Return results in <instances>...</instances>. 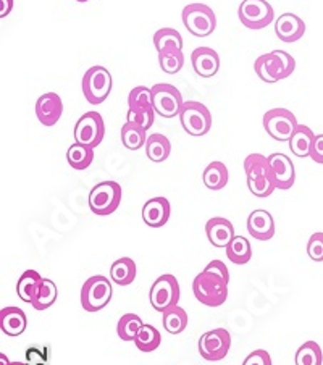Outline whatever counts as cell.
<instances>
[{"instance_id": "obj_1", "label": "cell", "mask_w": 323, "mask_h": 365, "mask_svg": "<svg viewBox=\"0 0 323 365\" xmlns=\"http://www.w3.org/2000/svg\"><path fill=\"white\" fill-rule=\"evenodd\" d=\"M254 70L264 83L273 84L291 76L296 70V60L288 52L273 51L260 56L254 63Z\"/></svg>"}, {"instance_id": "obj_2", "label": "cell", "mask_w": 323, "mask_h": 365, "mask_svg": "<svg viewBox=\"0 0 323 365\" xmlns=\"http://www.w3.org/2000/svg\"><path fill=\"white\" fill-rule=\"evenodd\" d=\"M194 296L207 307H220L227 302L228 283L215 273L202 270L193 282Z\"/></svg>"}, {"instance_id": "obj_3", "label": "cell", "mask_w": 323, "mask_h": 365, "mask_svg": "<svg viewBox=\"0 0 323 365\" xmlns=\"http://www.w3.org/2000/svg\"><path fill=\"white\" fill-rule=\"evenodd\" d=\"M121 186L117 181H102L89 192V209L99 217L112 215L121 202Z\"/></svg>"}, {"instance_id": "obj_4", "label": "cell", "mask_w": 323, "mask_h": 365, "mask_svg": "<svg viewBox=\"0 0 323 365\" xmlns=\"http://www.w3.org/2000/svg\"><path fill=\"white\" fill-rule=\"evenodd\" d=\"M112 84V75L106 66H91L83 76V94L91 106H99L111 96Z\"/></svg>"}, {"instance_id": "obj_5", "label": "cell", "mask_w": 323, "mask_h": 365, "mask_svg": "<svg viewBox=\"0 0 323 365\" xmlns=\"http://www.w3.org/2000/svg\"><path fill=\"white\" fill-rule=\"evenodd\" d=\"M113 288L111 279L102 275L88 278L81 288V306L86 312H99L112 301Z\"/></svg>"}, {"instance_id": "obj_6", "label": "cell", "mask_w": 323, "mask_h": 365, "mask_svg": "<svg viewBox=\"0 0 323 365\" xmlns=\"http://www.w3.org/2000/svg\"><path fill=\"white\" fill-rule=\"evenodd\" d=\"M183 24L196 38H207L217 28V16L205 4H190L183 9Z\"/></svg>"}, {"instance_id": "obj_7", "label": "cell", "mask_w": 323, "mask_h": 365, "mask_svg": "<svg viewBox=\"0 0 323 365\" xmlns=\"http://www.w3.org/2000/svg\"><path fill=\"white\" fill-rule=\"evenodd\" d=\"M178 117L183 130L191 136H205L212 128L210 110L198 101H186Z\"/></svg>"}, {"instance_id": "obj_8", "label": "cell", "mask_w": 323, "mask_h": 365, "mask_svg": "<svg viewBox=\"0 0 323 365\" xmlns=\"http://www.w3.org/2000/svg\"><path fill=\"white\" fill-rule=\"evenodd\" d=\"M152 106H154L155 113L160 115L162 118H175L180 115L185 101L178 89L173 84L158 83L152 86Z\"/></svg>"}, {"instance_id": "obj_9", "label": "cell", "mask_w": 323, "mask_h": 365, "mask_svg": "<svg viewBox=\"0 0 323 365\" xmlns=\"http://www.w3.org/2000/svg\"><path fill=\"white\" fill-rule=\"evenodd\" d=\"M297 126H299V123H297L296 115L288 108H272L264 115L265 131L275 141H289Z\"/></svg>"}, {"instance_id": "obj_10", "label": "cell", "mask_w": 323, "mask_h": 365, "mask_svg": "<svg viewBox=\"0 0 323 365\" xmlns=\"http://www.w3.org/2000/svg\"><path fill=\"white\" fill-rule=\"evenodd\" d=\"M149 299L152 307L157 312H165L167 309L178 306L180 302V283L173 275H162L158 277L154 284H152Z\"/></svg>"}, {"instance_id": "obj_11", "label": "cell", "mask_w": 323, "mask_h": 365, "mask_svg": "<svg viewBox=\"0 0 323 365\" xmlns=\"http://www.w3.org/2000/svg\"><path fill=\"white\" fill-rule=\"evenodd\" d=\"M240 21L249 29H262L275 18V11L267 0H242L240 9H237Z\"/></svg>"}, {"instance_id": "obj_12", "label": "cell", "mask_w": 323, "mask_h": 365, "mask_svg": "<svg viewBox=\"0 0 323 365\" xmlns=\"http://www.w3.org/2000/svg\"><path fill=\"white\" fill-rule=\"evenodd\" d=\"M199 354L209 362H218L227 357L231 348V334L225 328H215L204 333L199 339Z\"/></svg>"}, {"instance_id": "obj_13", "label": "cell", "mask_w": 323, "mask_h": 365, "mask_svg": "<svg viewBox=\"0 0 323 365\" xmlns=\"http://www.w3.org/2000/svg\"><path fill=\"white\" fill-rule=\"evenodd\" d=\"M106 136V123L101 113L88 112L78 120L75 126V141L88 145V148H97Z\"/></svg>"}, {"instance_id": "obj_14", "label": "cell", "mask_w": 323, "mask_h": 365, "mask_svg": "<svg viewBox=\"0 0 323 365\" xmlns=\"http://www.w3.org/2000/svg\"><path fill=\"white\" fill-rule=\"evenodd\" d=\"M268 162H270L272 167V176L273 181H275L277 190H291L292 185L296 181V170L294 163L291 162L288 155L284 154H272L268 155Z\"/></svg>"}, {"instance_id": "obj_15", "label": "cell", "mask_w": 323, "mask_h": 365, "mask_svg": "<svg viewBox=\"0 0 323 365\" xmlns=\"http://www.w3.org/2000/svg\"><path fill=\"white\" fill-rule=\"evenodd\" d=\"M63 113V102L62 97L57 93H46L42 94L38 102H36V115L41 125L53 126L58 123Z\"/></svg>"}, {"instance_id": "obj_16", "label": "cell", "mask_w": 323, "mask_h": 365, "mask_svg": "<svg viewBox=\"0 0 323 365\" xmlns=\"http://www.w3.org/2000/svg\"><path fill=\"white\" fill-rule=\"evenodd\" d=\"M193 68L200 78H212L220 70V57L210 47H198L191 53Z\"/></svg>"}, {"instance_id": "obj_17", "label": "cell", "mask_w": 323, "mask_h": 365, "mask_svg": "<svg viewBox=\"0 0 323 365\" xmlns=\"http://www.w3.org/2000/svg\"><path fill=\"white\" fill-rule=\"evenodd\" d=\"M275 33L280 41L292 44L306 34V23L294 14H283L275 23Z\"/></svg>"}, {"instance_id": "obj_18", "label": "cell", "mask_w": 323, "mask_h": 365, "mask_svg": "<svg viewBox=\"0 0 323 365\" xmlns=\"http://www.w3.org/2000/svg\"><path fill=\"white\" fill-rule=\"evenodd\" d=\"M205 235L212 246L227 249L235 238V227L227 218L213 217L205 223Z\"/></svg>"}, {"instance_id": "obj_19", "label": "cell", "mask_w": 323, "mask_h": 365, "mask_svg": "<svg viewBox=\"0 0 323 365\" xmlns=\"http://www.w3.org/2000/svg\"><path fill=\"white\" fill-rule=\"evenodd\" d=\"M170 214H172V205L165 197L149 199L143 207V220L150 228H162L167 225Z\"/></svg>"}, {"instance_id": "obj_20", "label": "cell", "mask_w": 323, "mask_h": 365, "mask_svg": "<svg viewBox=\"0 0 323 365\" xmlns=\"http://www.w3.org/2000/svg\"><path fill=\"white\" fill-rule=\"evenodd\" d=\"M247 231L252 238L259 241H268L275 236V222L267 210H254L247 217Z\"/></svg>"}, {"instance_id": "obj_21", "label": "cell", "mask_w": 323, "mask_h": 365, "mask_svg": "<svg viewBox=\"0 0 323 365\" xmlns=\"http://www.w3.org/2000/svg\"><path fill=\"white\" fill-rule=\"evenodd\" d=\"M28 327V319L20 307H4L0 310V328L9 336H20Z\"/></svg>"}, {"instance_id": "obj_22", "label": "cell", "mask_w": 323, "mask_h": 365, "mask_svg": "<svg viewBox=\"0 0 323 365\" xmlns=\"http://www.w3.org/2000/svg\"><path fill=\"white\" fill-rule=\"evenodd\" d=\"M314 139H315L314 131L306 125H299L296 128L294 135H292L288 141L289 149L296 157L306 159V157H310V149H312Z\"/></svg>"}, {"instance_id": "obj_23", "label": "cell", "mask_w": 323, "mask_h": 365, "mask_svg": "<svg viewBox=\"0 0 323 365\" xmlns=\"http://www.w3.org/2000/svg\"><path fill=\"white\" fill-rule=\"evenodd\" d=\"M42 279L44 278H42L36 270H26L23 273L16 283V294L20 296V299L23 302H34V297L41 288Z\"/></svg>"}, {"instance_id": "obj_24", "label": "cell", "mask_w": 323, "mask_h": 365, "mask_svg": "<svg viewBox=\"0 0 323 365\" xmlns=\"http://www.w3.org/2000/svg\"><path fill=\"white\" fill-rule=\"evenodd\" d=\"M230 175L228 168L223 162H212L207 165L202 173V181L207 190L220 191L228 185Z\"/></svg>"}, {"instance_id": "obj_25", "label": "cell", "mask_w": 323, "mask_h": 365, "mask_svg": "<svg viewBox=\"0 0 323 365\" xmlns=\"http://www.w3.org/2000/svg\"><path fill=\"white\" fill-rule=\"evenodd\" d=\"M138 275V267L130 257H121L115 260L111 267V278L118 286L131 284Z\"/></svg>"}, {"instance_id": "obj_26", "label": "cell", "mask_w": 323, "mask_h": 365, "mask_svg": "<svg viewBox=\"0 0 323 365\" xmlns=\"http://www.w3.org/2000/svg\"><path fill=\"white\" fill-rule=\"evenodd\" d=\"M170 152H172V144H170L167 136L155 133V135H150L148 138V143H145V155L149 157V160L155 163L165 162L170 157Z\"/></svg>"}, {"instance_id": "obj_27", "label": "cell", "mask_w": 323, "mask_h": 365, "mask_svg": "<svg viewBox=\"0 0 323 365\" xmlns=\"http://www.w3.org/2000/svg\"><path fill=\"white\" fill-rule=\"evenodd\" d=\"M154 46L158 53L183 51V38L175 28H162L154 34Z\"/></svg>"}, {"instance_id": "obj_28", "label": "cell", "mask_w": 323, "mask_h": 365, "mask_svg": "<svg viewBox=\"0 0 323 365\" xmlns=\"http://www.w3.org/2000/svg\"><path fill=\"white\" fill-rule=\"evenodd\" d=\"M121 143L126 149L139 150L148 143V130L136 123H131V121H126L121 128Z\"/></svg>"}, {"instance_id": "obj_29", "label": "cell", "mask_w": 323, "mask_h": 365, "mask_svg": "<svg viewBox=\"0 0 323 365\" xmlns=\"http://www.w3.org/2000/svg\"><path fill=\"white\" fill-rule=\"evenodd\" d=\"M245 172L247 180H257V178H268L273 180L272 176V167L270 162H268V157L262 154H251L246 157L245 160ZM275 182V181H273Z\"/></svg>"}, {"instance_id": "obj_30", "label": "cell", "mask_w": 323, "mask_h": 365, "mask_svg": "<svg viewBox=\"0 0 323 365\" xmlns=\"http://www.w3.org/2000/svg\"><path fill=\"white\" fill-rule=\"evenodd\" d=\"M227 257L236 265H245L252 257L251 242L245 236H235L227 246Z\"/></svg>"}, {"instance_id": "obj_31", "label": "cell", "mask_w": 323, "mask_h": 365, "mask_svg": "<svg viewBox=\"0 0 323 365\" xmlns=\"http://www.w3.org/2000/svg\"><path fill=\"white\" fill-rule=\"evenodd\" d=\"M66 160H68L71 168L86 170L94 160V149L79 143L71 144L68 152H66Z\"/></svg>"}, {"instance_id": "obj_32", "label": "cell", "mask_w": 323, "mask_h": 365, "mask_svg": "<svg viewBox=\"0 0 323 365\" xmlns=\"http://www.w3.org/2000/svg\"><path fill=\"white\" fill-rule=\"evenodd\" d=\"M162 322L163 328L170 334H180L186 330L188 327V314L186 310L180 306H173L162 312Z\"/></svg>"}, {"instance_id": "obj_33", "label": "cell", "mask_w": 323, "mask_h": 365, "mask_svg": "<svg viewBox=\"0 0 323 365\" xmlns=\"http://www.w3.org/2000/svg\"><path fill=\"white\" fill-rule=\"evenodd\" d=\"M57 297H58V289H57V284L52 282V279H47L44 278L41 283V288L38 291V294L34 297V302H33V307L36 310H46L48 307H52L53 304L57 302Z\"/></svg>"}, {"instance_id": "obj_34", "label": "cell", "mask_w": 323, "mask_h": 365, "mask_svg": "<svg viewBox=\"0 0 323 365\" xmlns=\"http://www.w3.org/2000/svg\"><path fill=\"white\" fill-rule=\"evenodd\" d=\"M162 343V334L160 331L152 325H143L141 331L138 333V336L134 338V344L141 352H152L155 351Z\"/></svg>"}, {"instance_id": "obj_35", "label": "cell", "mask_w": 323, "mask_h": 365, "mask_svg": "<svg viewBox=\"0 0 323 365\" xmlns=\"http://www.w3.org/2000/svg\"><path fill=\"white\" fill-rule=\"evenodd\" d=\"M143 320L136 314H125L123 317L118 320L117 325V333L120 339L123 341H134V338L138 336V333L141 331L143 328Z\"/></svg>"}, {"instance_id": "obj_36", "label": "cell", "mask_w": 323, "mask_h": 365, "mask_svg": "<svg viewBox=\"0 0 323 365\" xmlns=\"http://www.w3.org/2000/svg\"><path fill=\"white\" fill-rule=\"evenodd\" d=\"M323 354L317 341H306L296 352V365H322Z\"/></svg>"}, {"instance_id": "obj_37", "label": "cell", "mask_w": 323, "mask_h": 365, "mask_svg": "<svg viewBox=\"0 0 323 365\" xmlns=\"http://www.w3.org/2000/svg\"><path fill=\"white\" fill-rule=\"evenodd\" d=\"M158 65H160L162 71L167 73V75H176V73L181 71L183 65H185V56H183V51L158 53Z\"/></svg>"}, {"instance_id": "obj_38", "label": "cell", "mask_w": 323, "mask_h": 365, "mask_svg": "<svg viewBox=\"0 0 323 365\" xmlns=\"http://www.w3.org/2000/svg\"><path fill=\"white\" fill-rule=\"evenodd\" d=\"M128 107L130 108H154L152 106V89L145 86H136L128 96Z\"/></svg>"}, {"instance_id": "obj_39", "label": "cell", "mask_w": 323, "mask_h": 365, "mask_svg": "<svg viewBox=\"0 0 323 365\" xmlns=\"http://www.w3.org/2000/svg\"><path fill=\"white\" fill-rule=\"evenodd\" d=\"M154 108H134V110L133 108H128L126 121H131V123L143 126L144 130H149V128L154 125Z\"/></svg>"}, {"instance_id": "obj_40", "label": "cell", "mask_w": 323, "mask_h": 365, "mask_svg": "<svg viewBox=\"0 0 323 365\" xmlns=\"http://www.w3.org/2000/svg\"><path fill=\"white\" fill-rule=\"evenodd\" d=\"M247 187L255 197H260V199L272 196L273 191L277 190L275 182H273L272 178H268V176H265V178H257V180H247Z\"/></svg>"}, {"instance_id": "obj_41", "label": "cell", "mask_w": 323, "mask_h": 365, "mask_svg": "<svg viewBox=\"0 0 323 365\" xmlns=\"http://www.w3.org/2000/svg\"><path fill=\"white\" fill-rule=\"evenodd\" d=\"M307 254L314 262H323V233H314L307 242Z\"/></svg>"}, {"instance_id": "obj_42", "label": "cell", "mask_w": 323, "mask_h": 365, "mask_svg": "<svg viewBox=\"0 0 323 365\" xmlns=\"http://www.w3.org/2000/svg\"><path fill=\"white\" fill-rule=\"evenodd\" d=\"M47 361H48L47 349L38 348V346L28 348V351H26V365H47Z\"/></svg>"}, {"instance_id": "obj_43", "label": "cell", "mask_w": 323, "mask_h": 365, "mask_svg": "<svg viewBox=\"0 0 323 365\" xmlns=\"http://www.w3.org/2000/svg\"><path fill=\"white\" fill-rule=\"evenodd\" d=\"M242 365H272V357L265 349H255L246 357Z\"/></svg>"}, {"instance_id": "obj_44", "label": "cell", "mask_w": 323, "mask_h": 365, "mask_svg": "<svg viewBox=\"0 0 323 365\" xmlns=\"http://www.w3.org/2000/svg\"><path fill=\"white\" fill-rule=\"evenodd\" d=\"M204 270L210 272V273H215V275H218L220 278H223L225 282L230 283V272L227 269V264H223L222 260H212L210 264H207Z\"/></svg>"}, {"instance_id": "obj_45", "label": "cell", "mask_w": 323, "mask_h": 365, "mask_svg": "<svg viewBox=\"0 0 323 365\" xmlns=\"http://www.w3.org/2000/svg\"><path fill=\"white\" fill-rule=\"evenodd\" d=\"M310 159H312L315 163L323 165V135L315 136L312 149H310Z\"/></svg>"}, {"instance_id": "obj_46", "label": "cell", "mask_w": 323, "mask_h": 365, "mask_svg": "<svg viewBox=\"0 0 323 365\" xmlns=\"http://www.w3.org/2000/svg\"><path fill=\"white\" fill-rule=\"evenodd\" d=\"M14 9V0H0V16H7Z\"/></svg>"}, {"instance_id": "obj_47", "label": "cell", "mask_w": 323, "mask_h": 365, "mask_svg": "<svg viewBox=\"0 0 323 365\" xmlns=\"http://www.w3.org/2000/svg\"><path fill=\"white\" fill-rule=\"evenodd\" d=\"M0 365H26V362H10L5 354H0Z\"/></svg>"}, {"instance_id": "obj_48", "label": "cell", "mask_w": 323, "mask_h": 365, "mask_svg": "<svg viewBox=\"0 0 323 365\" xmlns=\"http://www.w3.org/2000/svg\"><path fill=\"white\" fill-rule=\"evenodd\" d=\"M76 2H79V4H84V2H89V0H76Z\"/></svg>"}]
</instances>
